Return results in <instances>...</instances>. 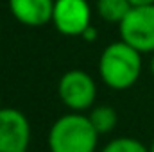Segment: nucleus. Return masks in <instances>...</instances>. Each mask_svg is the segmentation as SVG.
Wrapping results in <instances>:
<instances>
[{"label":"nucleus","mask_w":154,"mask_h":152,"mask_svg":"<svg viewBox=\"0 0 154 152\" xmlns=\"http://www.w3.org/2000/svg\"><path fill=\"white\" fill-rule=\"evenodd\" d=\"M57 93L61 102L70 108L72 111H84L90 109L95 102L97 86L91 75L84 70H68L65 75L59 79Z\"/></svg>","instance_id":"20e7f679"},{"label":"nucleus","mask_w":154,"mask_h":152,"mask_svg":"<svg viewBox=\"0 0 154 152\" xmlns=\"http://www.w3.org/2000/svg\"><path fill=\"white\" fill-rule=\"evenodd\" d=\"M151 152H154V140H152V143H151V149H149Z\"/></svg>","instance_id":"4468645a"},{"label":"nucleus","mask_w":154,"mask_h":152,"mask_svg":"<svg viewBox=\"0 0 154 152\" xmlns=\"http://www.w3.org/2000/svg\"><path fill=\"white\" fill-rule=\"evenodd\" d=\"M133 9L129 0H97V13L104 22L118 23Z\"/></svg>","instance_id":"6e6552de"},{"label":"nucleus","mask_w":154,"mask_h":152,"mask_svg":"<svg viewBox=\"0 0 154 152\" xmlns=\"http://www.w3.org/2000/svg\"><path fill=\"white\" fill-rule=\"evenodd\" d=\"M52 23L63 36H82L91 27V11L86 0H54Z\"/></svg>","instance_id":"39448f33"},{"label":"nucleus","mask_w":154,"mask_h":152,"mask_svg":"<svg viewBox=\"0 0 154 152\" xmlns=\"http://www.w3.org/2000/svg\"><path fill=\"white\" fill-rule=\"evenodd\" d=\"M99 132L84 114H65L48 131L50 152H95Z\"/></svg>","instance_id":"f03ea898"},{"label":"nucleus","mask_w":154,"mask_h":152,"mask_svg":"<svg viewBox=\"0 0 154 152\" xmlns=\"http://www.w3.org/2000/svg\"><path fill=\"white\" fill-rule=\"evenodd\" d=\"M102 152H151L140 140H134V138H115L111 140Z\"/></svg>","instance_id":"9d476101"},{"label":"nucleus","mask_w":154,"mask_h":152,"mask_svg":"<svg viewBox=\"0 0 154 152\" xmlns=\"http://www.w3.org/2000/svg\"><path fill=\"white\" fill-rule=\"evenodd\" d=\"M151 72H152V75H154V56H152V61H151Z\"/></svg>","instance_id":"ddd939ff"},{"label":"nucleus","mask_w":154,"mask_h":152,"mask_svg":"<svg viewBox=\"0 0 154 152\" xmlns=\"http://www.w3.org/2000/svg\"><path fill=\"white\" fill-rule=\"evenodd\" d=\"M82 39H86V41H90V39H95L97 38V31L93 29V27H88L84 32H82V36H81Z\"/></svg>","instance_id":"9b49d317"},{"label":"nucleus","mask_w":154,"mask_h":152,"mask_svg":"<svg viewBox=\"0 0 154 152\" xmlns=\"http://www.w3.org/2000/svg\"><path fill=\"white\" fill-rule=\"evenodd\" d=\"M14 20L27 27H41L52 22L54 0H9Z\"/></svg>","instance_id":"0eeeda50"},{"label":"nucleus","mask_w":154,"mask_h":152,"mask_svg":"<svg viewBox=\"0 0 154 152\" xmlns=\"http://www.w3.org/2000/svg\"><path fill=\"white\" fill-rule=\"evenodd\" d=\"M91 125L95 127V131L99 134H108L116 127L118 122V114L111 106H97L91 109V113L88 114Z\"/></svg>","instance_id":"1a4fd4ad"},{"label":"nucleus","mask_w":154,"mask_h":152,"mask_svg":"<svg viewBox=\"0 0 154 152\" xmlns=\"http://www.w3.org/2000/svg\"><path fill=\"white\" fill-rule=\"evenodd\" d=\"M133 7H140V5H152L154 0H129Z\"/></svg>","instance_id":"f8f14e48"},{"label":"nucleus","mask_w":154,"mask_h":152,"mask_svg":"<svg viewBox=\"0 0 154 152\" xmlns=\"http://www.w3.org/2000/svg\"><path fill=\"white\" fill-rule=\"evenodd\" d=\"M120 38L142 52H154V4L133 7L120 22Z\"/></svg>","instance_id":"7ed1b4c3"},{"label":"nucleus","mask_w":154,"mask_h":152,"mask_svg":"<svg viewBox=\"0 0 154 152\" xmlns=\"http://www.w3.org/2000/svg\"><path fill=\"white\" fill-rule=\"evenodd\" d=\"M99 74L111 90H127L134 86L142 74L140 52L125 41L108 45L99 59Z\"/></svg>","instance_id":"f257e3e1"},{"label":"nucleus","mask_w":154,"mask_h":152,"mask_svg":"<svg viewBox=\"0 0 154 152\" xmlns=\"http://www.w3.org/2000/svg\"><path fill=\"white\" fill-rule=\"evenodd\" d=\"M31 125L27 116L14 108H0V152H27Z\"/></svg>","instance_id":"423d86ee"}]
</instances>
